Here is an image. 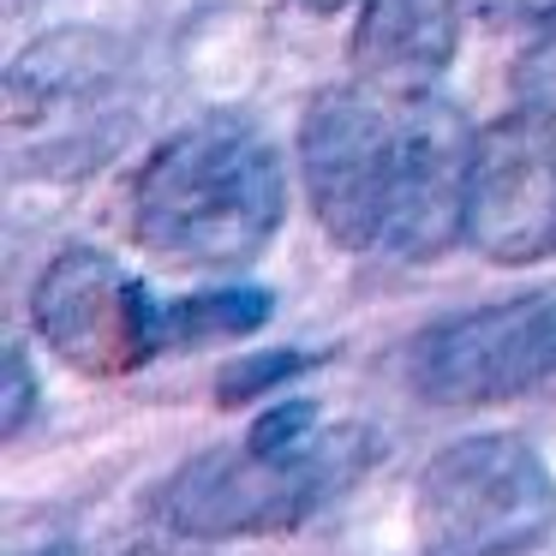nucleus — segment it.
<instances>
[{
  "label": "nucleus",
  "mask_w": 556,
  "mask_h": 556,
  "mask_svg": "<svg viewBox=\"0 0 556 556\" xmlns=\"http://www.w3.org/2000/svg\"><path fill=\"white\" fill-rule=\"evenodd\" d=\"M288 180L252 121L210 114L174 132L138 174L132 228L150 252L198 269H240L276 240Z\"/></svg>",
  "instance_id": "obj_2"
},
{
  "label": "nucleus",
  "mask_w": 556,
  "mask_h": 556,
  "mask_svg": "<svg viewBox=\"0 0 556 556\" xmlns=\"http://www.w3.org/2000/svg\"><path fill=\"white\" fill-rule=\"evenodd\" d=\"M7 377H13V389H7V413H0V437H18V425H25V413H30V371H25V353H7Z\"/></svg>",
  "instance_id": "obj_12"
},
{
  "label": "nucleus",
  "mask_w": 556,
  "mask_h": 556,
  "mask_svg": "<svg viewBox=\"0 0 556 556\" xmlns=\"http://www.w3.org/2000/svg\"><path fill=\"white\" fill-rule=\"evenodd\" d=\"M467 240L496 264H532L556 252V126L544 114H508L479 138Z\"/></svg>",
  "instance_id": "obj_8"
},
{
  "label": "nucleus",
  "mask_w": 556,
  "mask_h": 556,
  "mask_svg": "<svg viewBox=\"0 0 556 556\" xmlns=\"http://www.w3.org/2000/svg\"><path fill=\"white\" fill-rule=\"evenodd\" d=\"M300 353H276V359H252V365H233V371L228 377H222V395H240V401H252L257 395V389H269V383H281V377H288V371H300Z\"/></svg>",
  "instance_id": "obj_11"
},
{
  "label": "nucleus",
  "mask_w": 556,
  "mask_h": 556,
  "mask_svg": "<svg viewBox=\"0 0 556 556\" xmlns=\"http://www.w3.org/2000/svg\"><path fill=\"white\" fill-rule=\"evenodd\" d=\"M460 42V0H365L353 73L383 97H431Z\"/></svg>",
  "instance_id": "obj_9"
},
{
  "label": "nucleus",
  "mask_w": 556,
  "mask_h": 556,
  "mask_svg": "<svg viewBox=\"0 0 556 556\" xmlns=\"http://www.w3.org/2000/svg\"><path fill=\"white\" fill-rule=\"evenodd\" d=\"M126 49L109 30H54L30 42L7 73V150L13 168H85L121 121Z\"/></svg>",
  "instance_id": "obj_5"
},
{
  "label": "nucleus",
  "mask_w": 556,
  "mask_h": 556,
  "mask_svg": "<svg viewBox=\"0 0 556 556\" xmlns=\"http://www.w3.org/2000/svg\"><path fill=\"white\" fill-rule=\"evenodd\" d=\"M479 132L437 97L371 85L324 90L300 126V174L317 222L348 252L437 257L467 240Z\"/></svg>",
  "instance_id": "obj_1"
},
{
  "label": "nucleus",
  "mask_w": 556,
  "mask_h": 556,
  "mask_svg": "<svg viewBox=\"0 0 556 556\" xmlns=\"http://www.w3.org/2000/svg\"><path fill=\"white\" fill-rule=\"evenodd\" d=\"M413 383L443 407L551 395L556 389V288L467 312L413 341Z\"/></svg>",
  "instance_id": "obj_6"
},
{
  "label": "nucleus",
  "mask_w": 556,
  "mask_h": 556,
  "mask_svg": "<svg viewBox=\"0 0 556 556\" xmlns=\"http://www.w3.org/2000/svg\"><path fill=\"white\" fill-rule=\"evenodd\" d=\"M479 13L496 25H556V0H479Z\"/></svg>",
  "instance_id": "obj_13"
},
{
  "label": "nucleus",
  "mask_w": 556,
  "mask_h": 556,
  "mask_svg": "<svg viewBox=\"0 0 556 556\" xmlns=\"http://www.w3.org/2000/svg\"><path fill=\"white\" fill-rule=\"evenodd\" d=\"M371 437L329 425L312 401H281L240 443L186 460L162 491V520L186 539H252L305 520L359 479Z\"/></svg>",
  "instance_id": "obj_3"
},
{
  "label": "nucleus",
  "mask_w": 556,
  "mask_h": 556,
  "mask_svg": "<svg viewBox=\"0 0 556 556\" xmlns=\"http://www.w3.org/2000/svg\"><path fill=\"white\" fill-rule=\"evenodd\" d=\"M305 7H312V13H341L348 0H305Z\"/></svg>",
  "instance_id": "obj_15"
},
{
  "label": "nucleus",
  "mask_w": 556,
  "mask_h": 556,
  "mask_svg": "<svg viewBox=\"0 0 556 556\" xmlns=\"http://www.w3.org/2000/svg\"><path fill=\"white\" fill-rule=\"evenodd\" d=\"M269 317V293L245 288V293H204V300H180L168 305V336H245Z\"/></svg>",
  "instance_id": "obj_10"
},
{
  "label": "nucleus",
  "mask_w": 556,
  "mask_h": 556,
  "mask_svg": "<svg viewBox=\"0 0 556 556\" xmlns=\"http://www.w3.org/2000/svg\"><path fill=\"white\" fill-rule=\"evenodd\" d=\"M13 556H73V544L54 539V544H42V551H25V544H13Z\"/></svg>",
  "instance_id": "obj_14"
},
{
  "label": "nucleus",
  "mask_w": 556,
  "mask_h": 556,
  "mask_svg": "<svg viewBox=\"0 0 556 556\" xmlns=\"http://www.w3.org/2000/svg\"><path fill=\"white\" fill-rule=\"evenodd\" d=\"M37 329L73 371L126 377L150 365L168 341V305L109 252L73 245L37 281Z\"/></svg>",
  "instance_id": "obj_7"
},
{
  "label": "nucleus",
  "mask_w": 556,
  "mask_h": 556,
  "mask_svg": "<svg viewBox=\"0 0 556 556\" xmlns=\"http://www.w3.org/2000/svg\"><path fill=\"white\" fill-rule=\"evenodd\" d=\"M556 527V484L532 443L479 431L425 460L413 484L419 556H527Z\"/></svg>",
  "instance_id": "obj_4"
}]
</instances>
